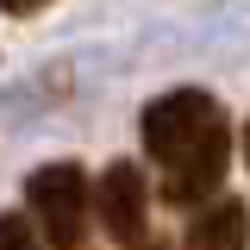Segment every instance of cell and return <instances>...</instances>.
<instances>
[{
  "label": "cell",
  "instance_id": "cell-1",
  "mask_svg": "<svg viewBox=\"0 0 250 250\" xmlns=\"http://www.w3.org/2000/svg\"><path fill=\"white\" fill-rule=\"evenodd\" d=\"M144 150L163 163V200L200 207L231 169V119L207 88H175L144 106Z\"/></svg>",
  "mask_w": 250,
  "mask_h": 250
},
{
  "label": "cell",
  "instance_id": "cell-2",
  "mask_svg": "<svg viewBox=\"0 0 250 250\" xmlns=\"http://www.w3.org/2000/svg\"><path fill=\"white\" fill-rule=\"evenodd\" d=\"M25 213H31V231L44 238V250H82L88 238V175L82 163H44L31 169L25 182Z\"/></svg>",
  "mask_w": 250,
  "mask_h": 250
},
{
  "label": "cell",
  "instance_id": "cell-3",
  "mask_svg": "<svg viewBox=\"0 0 250 250\" xmlns=\"http://www.w3.org/2000/svg\"><path fill=\"white\" fill-rule=\"evenodd\" d=\"M88 207L100 213L113 244H125V250L150 244V188H144L138 163H106V175L88 188Z\"/></svg>",
  "mask_w": 250,
  "mask_h": 250
},
{
  "label": "cell",
  "instance_id": "cell-4",
  "mask_svg": "<svg viewBox=\"0 0 250 250\" xmlns=\"http://www.w3.org/2000/svg\"><path fill=\"white\" fill-rule=\"evenodd\" d=\"M182 250H250V207H244V200H231V194L207 200L200 213L188 219Z\"/></svg>",
  "mask_w": 250,
  "mask_h": 250
},
{
  "label": "cell",
  "instance_id": "cell-5",
  "mask_svg": "<svg viewBox=\"0 0 250 250\" xmlns=\"http://www.w3.org/2000/svg\"><path fill=\"white\" fill-rule=\"evenodd\" d=\"M0 250H44V238L31 231L25 213H0Z\"/></svg>",
  "mask_w": 250,
  "mask_h": 250
},
{
  "label": "cell",
  "instance_id": "cell-6",
  "mask_svg": "<svg viewBox=\"0 0 250 250\" xmlns=\"http://www.w3.org/2000/svg\"><path fill=\"white\" fill-rule=\"evenodd\" d=\"M38 6H50V0H0V13H13V19H31Z\"/></svg>",
  "mask_w": 250,
  "mask_h": 250
},
{
  "label": "cell",
  "instance_id": "cell-7",
  "mask_svg": "<svg viewBox=\"0 0 250 250\" xmlns=\"http://www.w3.org/2000/svg\"><path fill=\"white\" fill-rule=\"evenodd\" d=\"M244 156H250V125H244Z\"/></svg>",
  "mask_w": 250,
  "mask_h": 250
},
{
  "label": "cell",
  "instance_id": "cell-8",
  "mask_svg": "<svg viewBox=\"0 0 250 250\" xmlns=\"http://www.w3.org/2000/svg\"><path fill=\"white\" fill-rule=\"evenodd\" d=\"M144 250H169V244H144Z\"/></svg>",
  "mask_w": 250,
  "mask_h": 250
}]
</instances>
